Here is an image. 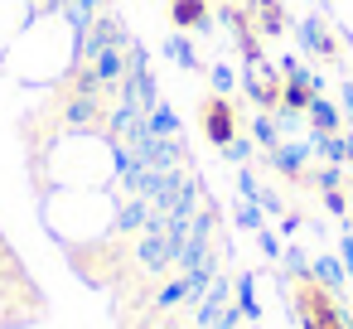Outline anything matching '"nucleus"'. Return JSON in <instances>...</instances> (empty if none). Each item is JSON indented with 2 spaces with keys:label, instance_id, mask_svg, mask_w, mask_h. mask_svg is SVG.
Masks as SVG:
<instances>
[{
  "label": "nucleus",
  "instance_id": "1",
  "mask_svg": "<svg viewBox=\"0 0 353 329\" xmlns=\"http://www.w3.org/2000/svg\"><path fill=\"white\" fill-rule=\"evenodd\" d=\"M199 126H203V136L223 150L228 141H237V107H232L223 92H208L203 107H199Z\"/></svg>",
  "mask_w": 353,
  "mask_h": 329
},
{
  "label": "nucleus",
  "instance_id": "3",
  "mask_svg": "<svg viewBox=\"0 0 353 329\" xmlns=\"http://www.w3.org/2000/svg\"><path fill=\"white\" fill-rule=\"evenodd\" d=\"M170 20H174V30H199V34L213 30L208 0H170Z\"/></svg>",
  "mask_w": 353,
  "mask_h": 329
},
{
  "label": "nucleus",
  "instance_id": "8",
  "mask_svg": "<svg viewBox=\"0 0 353 329\" xmlns=\"http://www.w3.org/2000/svg\"><path fill=\"white\" fill-rule=\"evenodd\" d=\"M208 78H213V92H223V97L232 92V68H228V63H213V73H208Z\"/></svg>",
  "mask_w": 353,
  "mask_h": 329
},
{
  "label": "nucleus",
  "instance_id": "6",
  "mask_svg": "<svg viewBox=\"0 0 353 329\" xmlns=\"http://www.w3.org/2000/svg\"><path fill=\"white\" fill-rule=\"evenodd\" d=\"M165 54H170V59H174V63H179V68H184V73H194V68H199V54H194V44H189V39H184V30H179V34H170V39H165Z\"/></svg>",
  "mask_w": 353,
  "mask_h": 329
},
{
  "label": "nucleus",
  "instance_id": "4",
  "mask_svg": "<svg viewBox=\"0 0 353 329\" xmlns=\"http://www.w3.org/2000/svg\"><path fill=\"white\" fill-rule=\"evenodd\" d=\"M88 68L102 78V88H112V92H117V83L126 78V49H102V54H92V59H88Z\"/></svg>",
  "mask_w": 353,
  "mask_h": 329
},
{
  "label": "nucleus",
  "instance_id": "2",
  "mask_svg": "<svg viewBox=\"0 0 353 329\" xmlns=\"http://www.w3.org/2000/svg\"><path fill=\"white\" fill-rule=\"evenodd\" d=\"M295 305H300V319H305V329H348V324H343V315L334 310V300L319 290V281H300V290H295Z\"/></svg>",
  "mask_w": 353,
  "mask_h": 329
},
{
  "label": "nucleus",
  "instance_id": "7",
  "mask_svg": "<svg viewBox=\"0 0 353 329\" xmlns=\"http://www.w3.org/2000/svg\"><path fill=\"white\" fill-rule=\"evenodd\" d=\"M145 126H150V136H179V117H174L165 102H160V107L145 117Z\"/></svg>",
  "mask_w": 353,
  "mask_h": 329
},
{
  "label": "nucleus",
  "instance_id": "9",
  "mask_svg": "<svg viewBox=\"0 0 353 329\" xmlns=\"http://www.w3.org/2000/svg\"><path fill=\"white\" fill-rule=\"evenodd\" d=\"M256 141H261V146H276V126H271V117H256Z\"/></svg>",
  "mask_w": 353,
  "mask_h": 329
},
{
  "label": "nucleus",
  "instance_id": "5",
  "mask_svg": "<svg viewBox=\"0 0 353 329\" xmlns=\"http://www.w3.org/2000/svg\"><path fill=\"white\" fill-rule=\"evenodd\" d=\"M252 20H256L261 34H281L285 30V15H281L276 0H252Z\"/></svg>",
  "mask_w": 353,
  "mask_h": 329
}]
</instances>
